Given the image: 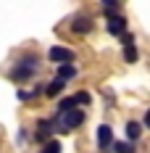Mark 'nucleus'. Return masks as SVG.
<instances>
[{
    "label": "nucleus",
    "mask_w": 150,
    "mask_h": 153,
    "mask_svg": "<svg viewBox=\"0 0 150 153\" xmlns=\"http://www.w3.org/2000/svg\"><path fill=\"white\" fill-rule=\"evenodd\" d=\"M137 58H140V53H137L134 45H126V48H124V61H126V63H134Z\"/></svg>",
    "instance_id": "f8f14e48"
},
{
    "label": "nucleus",
    "mask_w": 150,
    "mask_h": 153,
    "mask_svg": "<svg viewBox=\"0 0 150 153\" xmlns=\"http://www.w3.org/2000/svg\"><path fill=\"white\" fill-rule=\"evenodd\" d=\"M63 87H66V82H61V79H53V82L45 87V92H47V95H58V92H63Z\"/></svg>",
    "instance_id": "9d476101"
},
{
    "label": "nucleus",
    "mask_w": 150,
    "mask_h": 153,
    "mask_svg": "<svg viewBox=\"0 0 150 153\" xmlns=\"http://www.w3.org/2000/svg\"><path fill=\"white\" fill-rule=\"evenodd\" d=\"M111 145H113V129L108 124H100L98 127V148L100 151H111Z\"/></svg>",
    "instance_id": "20e7f679"
},
{
    "label": "nucleus",
    "mask_w": 150,
    "mask_h": 153,
    "mask_svg": "<svg viewBox=\"0 0 150 153\" xmlns=\"http://www.w3.org/2000/svg\"><path fill=\"white\" fill-rule=\"evenodd\" d=\"M105 29L111 32L113 37L126 34V19H124V16H108V24H105Z\"/></svg>",
    "instance_id": "39448f33"
},
{
    "label": "nucleus",
    "mask_w": 150,
    "mask_h": 153,
    "mask_svg": "<svg viewBox=\"0 0 150 153\" xmlns=\"http://www.w3.org/2000/svg\"><path fill=\"white\" fill-rule=\"evenodd\" d=\"M42 153H61V143H58V140L45 143V151H42Z\"/></svg>",
    "instance_id": "4468645a"
},
{
    "label": "nucleus",
    "mask_w": 150,
    "mask_h": 153,
    "mask_svg": "<svg viewBox=\"0 0 150 153\" xmlns=\"http://www.w3.org/2000/svg\"><path fill=\"white\" fill-rule=\"evenodd\" d=\"M140 132H142V124L140 122H129L126 124V140H129V143L140 137Z\"/></svg>",
    "instance_id": "1a4fd4ad"
},
{
    "label": "nucleus",
    "mask_w": 150,
    "mask_h": 153,
    "mask_svg": "<svg viewBox=\"0 0 150 153\" xmlns=\"http://www.w3.org/2000/svg\"><path fill=\"white\" fill-rule=\"evenodd\" d=\"M32 95H34V92H27V90H18V98H21V100H29Z\"/></svg>",
    "instance_id": "f3484780"
},
{
    "label": "nucleus",
    "mask_w": 150,
    "mask_h": 153,
    "mask_svg": "<svg viewBox=\"0 0 150 153\" xmlns=\"http://www.w3.org/2000/svg\"><path fill=\"white\" fill-rule=\"evenodd\" d=\"M34 69H37V58H34V56H24V58L13 66L11 76H13V79H29V76L34 74Z\"/></svg>",
    "instance_id": "f257e3e1"
},
{
    "label": "nucleus",
    "mask_w": 150,
    "mask_h": 153,
    "mask_svg": "<svg viewBox=\"0 0 150 153\" xmlns=\"http://www.w3.org/2000/svg\"><path fill=\"white\" fill-rule=\"evenodd\" d=\"M82 122H84V114H82L79 108H74V111H69V114H61V129H63V132H69V129H74V127H79Z\"/></svg>",
    "instance_id": "f03ea898"
},
{
    "label": "nucleus",
    "mask_w": 150,
    "mask_h": 153,
    "mask_svg": "<svg viewBox=\"0 0 150 153\" xmlns=\"http://www.w3.org/2000/svg\"><path fill=\"white\" fill-rule=\"evenodd\" d=\"M50 135H53V122H50V119H42V122L37 124V135H34V137L40 140V143H45Z\"/></svg>",
    "instance_id": "423d86ee"
},
{
    "label": "nucleus",
    "mask_w": 150,
    "mask_h": 153,
    "mask_svg": "<svg viewBox=\"0 0 150 153\" xmlns=\"http://www.w3.org/2000/svg\"><path fill=\"white\" fill-rule=\"evenodd\" d=\"M142 122H145V127H148V129H150V111H148V114H145V119H142Z\"/></svg>",
    "instance_id": "a211bd4d"
},
{
    "label": "nucleus",
    "mask_w": 150,
    "mask_h": 153,
    "mask_svg": "<svg viewBox=\"0 0 150 153\" xmlns=\"http://www.w3.org/2000/svg\"><path fill=\"white\" fill-rule=\"evenodd\" d=\"M111 148H113V151H116V153H134V148H132L129 143H113Z\"/></svg>",
    "instance_id": "ddd939ff"
},
{
    "label": "nucleus",
    "mask_w": 150,
    "mask_h": 153,
    "mask_svg": "<svg viewBox=\"0 0 150 153\" xmlns=\"http://www.w3.org/2000/svg\"><path fill=\"white\" fill-rule=\"evenodd\" d=\"M74 98V103H90L92 98H90V92H76V95H71Z\"/></svg>",
    "instance_id": "2eb2a0df"
},
{
    "label": "nucleus",
    "mask_w": 150,
    "mask_h": 153,
    "mask_svg": "<svg viewBox=\"0 0 150 153\" xmlns=\"http://www.w3.org/2000/svg\"><path fill=\"white\" fill-rule=\"evenodd\" d=\"M74 108H76L74 98H63V100L58 103V116H61V114H69V111H74Z\"/></svg>",
    "instance_id": "9b49d317"
},
{
    "label": "nucleus",
    "mask_w": 150,
    "mask_h": 153,
    "mask_svg": "<svg viewBox=\"0 0 150 153\" xmlns=\"http://www.w3.org/2000/svg\"><path fill=\"white\" fill-rule=\"evenodd\" d=\"M71 29H74L76 34H87V32H92V21H90V19H84V16H79V19L71 21Z\"/></svg>",
    "instance_id": "0eeeda50"
},
{
    "label": "nucleus",
    "mask_w": 150,
    "mask_h": 153,
    "mask_svg": "<svg viewBox=\"0 0 150 153\" xmlns=\"http://www.w3.org/2000/svg\"><path fill=\"white\" fill-rule=\"evenodd\" d=\"M47 58H50V61L53 63H71L74 61V53H71V50H69V48H61V45H55V48H50V50H47Z\"/></svg>",
    "instance_id": "7ed1b4c3"
},
{
    "label": "nucleus",
    "mask_w": 150,
    "mask_h": 153,
    "mask_svg": "<svg viewBox=\"0 0 150 153\" xmlns=\"http://www.w3.org/2000/svg\"><path fill=\"white\" fill-rule=\"evenodd\" d=\"M71 76H76V66H74V63H61V66H58V76H55V79L66 82V79H71Z\"/></svg>",
    "instance_id": "6e6552de"
},
{
    "label": "nucleus",
    "mask_w": 150,
    "mask_h": 153,
    "mask_svg": "<svg viewBox=\"0 0 150 153\" xmlns=\"http://www.w3.org/2000/svg\"><path fill=\"white\" fill-rule=\"evenodd\" d=\"M103 8H105V13H111V11H119V3H116V0H105Z\"/></svg>",
    "instance_id": "dca6fc26"
}]
</instances>
